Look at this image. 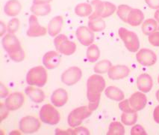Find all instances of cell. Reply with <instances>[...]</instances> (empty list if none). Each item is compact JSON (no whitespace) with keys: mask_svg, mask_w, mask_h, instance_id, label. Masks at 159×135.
Wrapping results in <instances>:
<instances>
[{"mask_svg":"<svg viewBox=\"0 0 159 135\" xmlns=\"http://www.w3.org/2000/svg\"><path fill=\"white\" fill-rule=\"evenodd\" d=\"M105 81L100 75H93L88 78L87 82V97L90 110L94 111L99 107L100 102L101 92L105 90Z\"/></svg>","mask_w":159,"mask_h":135,"instance_id":"6da1fadb","label":"cell"},{"mask_svg":"<svg viewBox=\"0 0 159 135\" xmlns=\"http://www.w3.org/2000/svg\"><path fill=\"white\" fill-rule=\"evenodd\" d=\"M2 44L5 51L8 53L11 60L16 62H20L24 60L25 53L21 47L20 41L14 34H5L2 40Z\"/></svg>","mask_w":159,"mask_h":135,"instance_id":"7a4b0ae2","label":"cell"},{"mask_svg":"<svg viewBox=\"0 0 159 135\" xmlns=\"http://www.w3.org/2000/svg\"><path fill=\"white\" fill-rule=\"evenodd\" d=\"M26 82L29 86L43 87L47 82V70L43 66L31 68L26 75Z\"/></svg>","mask_w":159,"mask_h":135,"instance_id":"3957f363","label":"cell"},{"mask_svg":"<svg viewBox=\"0 0 159 135\" xmlns=\"http://www.w3.org/2000/svg\"><path fill=\"white\" fill-rule=\"evenodd\" d=\"M40 119L43 123L50 125L58 124L61 119L59 112L55 108V106L50 104H46L40 110Z\"/></svg>","mask_w":159,"mask_h":135,"instance_id":"277c9868","label":"cell"},{"mask_svg":"<svg viewBox=\"0 0 159 135\" xmlns=\"http://www.w3.org/2000/svg\"><path fill=\"white\" fill-rule=\"evenodd\" d=\"M92 113L93 111L86 106H82L74 109L68 116V125L71 128L79 126L84 119L91 116Z\"/></svg>","mask_w":159,"mask_h":135,"instance_id":"5b68a950","label":"cell"},{"mask_svg":"<svg viewBox=\"0 0 159 135\" xmlns=\"http://www.w3.org/2000/svg\"><path fill=\"white\" fill-rule=\"evenodd\" d=\"M54 45L56 50L61 54L70 56L76 51V44L71 41L64 34H60L54 39Z\"/></svg>","mask_w":159,"mask_h":135,"instance_id":"8992f818","label":"cell"},{"mask_svg":"<svg viewBox=\"0 0 159 135\" xmlns=\"http://www.w3.org/2000/svg\"><path fill=\"white\" fill-rule=\"evenodd\" d=\"M118 33L120 38L124 42L127 50L132 53L137 52L139 50L140 41L139 38L134 32H131L125 28H120Z\"/></svg>","mask_w":159,"mask_h":135,"instance_id":"52a82bcc","label":"cell"},{"mask_svg":"<svg viewBox=\"0 0 159 135\" xmlns=\"http://www.w3.org/2000/svg\"><path fill=\"white\" fill-rule=\"evenodd\" d=\"M91 5L94 8L93 14L99 17L105 18L112 15L116 11V6L108 2L100 0H92Z\"/></svg>","mask_w":159,"mask_h":135,"instance_id":"ba28073f","label":"cell"},{"mask_svg":"<svg viewBox=\"0 0 159 135\" xmlns=\"http://www.w3.org/2000/svg\"><path fill=\"white\" fill-rule=\"evenodd\" d=\"M19 128L24 134H33L37 132L40 128V122L32 116H24L20 119Z\"/></svg>","mask_w":159,"mask_h":135,"instance_id":"9c48e42d","label":"cell"},{"mask_svg":"<svg viewBox=\"0 0 159 135\" xmlns=\"http://www.w3.org/2000/svg\"><path fill=\"white\" fill-rule=\"evenodd\" d=\"M82 77V71L76 66H72L63 72L61 75V81L66 86H73L77 84Z\"/></svg>","mask_w":159,"mask_h":135,"instance_id":"30bf717a","label":"cell"},{"mask_svg":"<svg viewBox=\"0 0 159 135\" xmlns=\"http://www.w3.org/2000/svg\"><path fill=\"white\" fill-rule=\"evenodd\" d=\"M27 36L29 37H40L44 36L47 33V29L40 26L36 15L32 14L29 17V28L27 30Z\"/></svg>","mask_w":159,"mask_h":135,"instance_id":"8fae6325","label":"cell"},{"mask_svg":"<svg viewBox=\"0 0 159 135\" xmlns=\"http://www.w3.org/2000/svg\"><path fill=\"white\" fill-rule=\"evenodd\" d=\"M25 102V98L22 92H15L10 94L5 101V106L10 111H14L21 108Z\"/></svg>","mask_w":159,"mask_h":135,"instance_id":"7c38bea8","label":"cell"},{"mask_svg":"<svg viewBox=\"0 0 159 135\" xmlns=\"http://www.w3.org/2000/svg\"><path fill=\"white\" fill-rule=\"evenodd\" d=\"M136 59L140 65L143 66H152L155 64L157 56L155 52L147 48L140 50L136 55Z\"/></svg>","mask_w":159,"mask_h":135,"instance_id":"4fadbf2b","label":"cell"},{"mask_svg":"<svg viewBox=\"0 0 159 135\" xmlns=\"http://www.w3.org/2000/svg\"><path fill=\"white\" fill-rule=\"evenodd\" d=\"M78 41L83 46H90L94 41V33L88 27H79L75 32Z\"/></svg>","mask_w":159,"mask_h":135,"instance_id":"5bb4252c","label":"cell"},{"mask_svg":"<svg viewBox=\"0 0 159 135\" xmlns=\"http://www.w3.org/2000/svg\"><path fill=\"white\" fill-rule=\"evenodd\" d=\"M130 106L135 111H140L146 107L147 102V96L142 92H136L131 95L129 99Z\"/></svg>","mask_w":159,"mask_h":135,"instance_id":"9a60e30c","label":"cell"},{"mask_svg":"<svg viewBox=\"0 0 159 135\" xmlns=\"http://www.w3.org/2000/svg\"><path fill=\"white\" fill-rule=\"evenodd\" d=\"M61 56L55 51H49L44 54L43 64L47 69L52 70L56 68L61 63Z\"/></svg>","mask_w":159,"mask_h":135,"instance_id":"2e32d148","label":"cell"},{"mask_svg":"<svg viewBox=\"0 0 159 135\" xmlns=\"http://www.w3.org/2000/svg\"><path fill=\"white\" fill-rule=\"evenodd\" d=\"M130 74V69L125 65H114L111 66L108 72L109 78L114 80H121L128 77Z\"/></svg>","mask_w":159,"mask_h":135,"instance_id":"e0dca14e","label":"cell"},{"mask_svg":"<svg viewBox=\"0 0 159 135\" xmlns=\"http://www.w3.org/2000/svg\"><path fill=\"white\" fill-rule=\"evenodd\" d=\"M68 100V94L64 89L60 88L55 90L51 96V101L56 107H61L66 104Z\"/></svg>","mask_w":159,"mask_h":135,"instance_id":"ac0fdd59","label":"cell"},{"mask_svg":"<svg viewBox=\"0 0 159 135\" xmlns=\"http://www.w3.org/2000/svg\"><path fill=\"white\" fill-rule=\"evenodd\" d=\"M153 86L152 77L147 74H142L137 79V86L140 92L143 93L149 92Z\"/></svg>","mask_w":159,"mask_h":135,"instance_id":"d6986e66","label":"cell"},{"mask_svg":"<svg viewBox=\"0 0 159 135\" xmlns=\"http://www.w3.org/2000/svg\"><path fill=\"white\" fill-rule=\"evenodd\" d=\"M25 93L33 102L40 104L45 99V94L43 91L38 88L33 87L32 86H29L25 88Z\"/></svg>","mask_w":159,"mask_h":135,"instance_id":"ffe728a7","label":"cell"},{"mask_svg":"<svg viewBox=\"0 0 159 135\" xmlns=\"http://www.w3.org/2000/svg\"><path fill=\"white\" fill-rule=\"evenodd\" d=\"M63 27V17L56 16L49 21L48 25V33L51 37H56L61 31Z\"/></svg>","mask_w":159,"mask_h":135,"instance_id":"44dd1931","label":"cell"},{"mask_svg":"<svg viewBox=\"0 0 159 135\" xmlns=\"http://www.w3.org/2000/svg\"><path fill=\"white\" fill-rule=\"evenodd\" d=\"M88 28L93 32H102L105 29V22L102 17L92 14L88 20Z\"/></svg>","mask_w":159,"mask_h":135,"instance_id":"7402d4cb","label":"cell"},{"mask_svg":"<svg viewBox=\"0 0 159 135\" xmlns=\"http://www.w3.org/2000/svg\"><path fill=\"white\" fill-rule=\"evenodd\" d=\"M22 5L18 0H9L4 7L5 14L9 17H16L21 12Z\"/></svg>","mask_w":159,"mask_h":135,"instance_id":"603a6c76","label":"cell"},{"mask_svg":"<svg viewBox=\"0 0 159 135\" xmlns=\"http://www.w3.org/2000/svg\"><path fill=\"white\" fill-rule=\"evenodd\" d=\"M144 14L141 11L137 8H132L128 17V23L132 27H138L143 21Z\"/></svg>","mask_w":159,"mask_h":135,"instance_id":"cb8c5ba5","label":"cell"},{"mask_svg":"<svg viewBox=\"0 0 159 135\" xmlns=\"http://www.w3.org/2000/svg\"><path fill=\"white\" fill-rule=\"evenodd\" d=\"M105 94L108 99L116 101H121L124 99L125 95L123 92L116 86H108L105 89Z\"/></svg>","mask_w":159,"mask_h":135,"instance_id":"d4e9b609","label":"cell"},{"mask_svg":"<svg viewBox=\"0 0 159 135\" xmlns=\"http://www.w3.org/2000/svg\"><path fill=\"white\" fill-rule=\"evenodd\" d=\"M55 134H66V135H88L90 134L89 131L84 127L79 128H71L67 129L66 131H62L56 129L55 130Z\"/></svg>","mask_w":159,"mask_h":135,"instance_id":"484cf974","label":"cell"},{"mask_svg":"<svg viewBox=\"0 0 159 135\" xmlns=\"http://www.w3.org/2000/svg\"><path fill=\"white\" fill-rule=\"evenodd\" d=\"M31 12L36 16H46L51 12V6L49 4L34 5L31 7Z\"/></svg>","mask_w":159,"mask_h":135,"instance_id":"4316f807","label":"cell"},{"mask_svg":"<svg viewBox=\"0 0 159 135\" xmlns=\"http://www.w3.org/2000/svg\"><path fill=\"white\" fill-rule=\"evenodd\" d=\"M158 29V23L154 19H148L142 24V32L146 36H149Z\"/></svg>","mask_w":159,"mask_h":135,"instance_id":"83f0119b","label":"cell"},{"mask_svg":"<svg viewBox=\"0 0 159 135\" xmlns=\"http://www.w3.org/2000/svg\"><path fill=\"white\" fill-rule=\"evenodd\" d=\"M93 8L88 3H79L75 8V14L79 17H88L91 14Z\"/></svg>","mask_w":159,"mask_h":135,"instance_id":"f1b7e54d","label":"cell"},{"mask_svg":"<svg viewBox=\"0 0 159 135\" xmlns=\"http://www.w3.org/2000/svg\"><path fill=\"white\" fill-rule=\"evenodd\" d=\"M100 56V51L96 44H91L87 50V58L90 62H95Z\"/></svg>","mask_w":159,"mask_h":135,"instance_id":"f546056e","label":"cell"},{"mask_svg":"<svg viewBox=\"0 0 159 135\" xmlns=\"http://www.w3.org/2000/svg\"><path fill=\"white\" fill-rule=\"evenodd\" d=\"M108 135H123L125 134V128L123 125L119 122H113L110 124L108 131L107 132Z\"/></svg>","mask_w":159,"mask_h":135,"instance_id":"4dcf8cb0","label":"cell"},{"mask_svg":"<svg viewBox=\"0 0 159 135\" xmlns=\"http://www.w3.org/2000/svg\"><path fill=\"white\" fill-rule=\"evenodd\" d=\"M111 66V62L110 61L105 60L100 61V62L96 64V65L93 68V70L97 74H105L108 72Z\"/></svg>","mask_w":159,"mask_h":135,"instance_id":"1f68e13d","label":"cell"},{"mask_svg":"<svg viewBox=\"0 0 159 135\" xmlns=\"http://www.w3.org/2000/svg\"><path fill=\"white\" fill-rule=\"evenodd\" d=\"M138 120V114L136 112L134 113H123L121 116V121L124 125H133L136 123Z\"/></svg>","mask_w":159,"mask_h":135,"instance_id":"d6a6232c","label":"cell"},{"mask_svg":"<svg viewBox=\"0 0 159 135\" xmlns=\"http://www.w3.org/2000/svg\"><path fill=\"white\" fill-rule=\"evenodd\" d=\"M132 8L129 7V5H120L118 7L117 11H116V14L117 16L119 17L120 19L125 23L128 22V17L129 15V13L132 11Z\"/></svg>","mask_w":159,"mask_h":135,"instance_id":"836d02e7","label":"cell"},{"mask_svg":"<svg viewBox=\"0 0 159 135\" xmlns=\"http://www.w3.org/2000/svg\"><path fill=\"white\" fill-rule=\"evenodd\" d=\"M20 28V20L17 18H12L10 21L8 22V26H7V29H8V33L14 34Z\"/></svg>","mask_w":159,"mask_h":135,"instance_id":"e575fe53","label":"cell"},{"mask_svg":"<svg viewBox=\"0 0 159 135\" xmlns=\"http://www.w3.org/2000/svg\"><path fill=\"white\" fill-rule=\"evenodd\" d=\"M119 107L123 113H134V112H136L135 110H134V109H132V107L130 106V104H129V99L123 100V101H121V102L119 104Z\"/></svg>","mask_w":159,"mask_h":135,"instance_id":"d590c367","label":"cell"},{"mask_svg":"<svg viewBox=\"0 0 159 135\" xmlns=\"http://www.w3.org/2000/svg\"><path fill=\"white\" fill-rule=\"evenodd\" d=\"M149 43L152 45L154 46V47H159V31L152 33L151 35H149V38H148Z\"/></svg>","mask_w":159,"mask_h":135,"instance_id":"8d00e7d4","label":"cell"},{"mask_svg":"<svg viewBox=\"0 0 159 135\" xmlns=\"http://www.w3.org/2000/svg\"><path fill=\"white\" fill-rule=\"evenodd\" d=\"M131 134L132 135H147L145 129L140 125H135L131 129Z\"/></svg>","mask_w":159,"mask_h":135,"instance_id":"74e56055","label":"cell"},{"mask_svg":"<svg viewBox=\"0 0 159 135\" xmlns=\"http://www.w3.org/2000/svg\"><path fill=\"white\" fill-rule=\"evenodd\" d=\"M0 117H1V122H2L5 119L8 117L9 111L8 107L5 106V103H1V108H0Z\"/></svg>","mask_w":159,"mask_h":135,"instance_id":"f35d334b","label":"cell"},{"mask_svg":"<svg viewBox=\"0 0 159 135\" xmlns=\"http://www.w3.org/2000/svg\"><path fill=\"white\" fill-rule=\"evenodd\" d=\"M146 3L149 8L152 9H159V0H145Z\"/></svg>","mask_w":159,"mask_h":135,"instance_id":"ab89813d","label":"cell"},{"mask_svg":"<svg viewBox=\"0 0 159 135\" xmlns=\"http://www.w3.org/2000/svg\"><path fill=\"white\" fill-rule=\"evenodd\" d=\"M0 86H1L0 87V97L1 99L6 98L8 95V89L5 87L3 84H0Z\"/></svg>","mask_w":159,"mask_h":135,"instance_id":"60d3db41","label":"cell"},{"mask_svg":"<svg viewBox=\"0 0 159 135\" xmlns=\"http://www.w3.org/2000/svg\"><path fill=\"white\" fill-rule=\"evenodd\" d=\"M153 118L155 121L159 124V105L155 108L154 112H153Z\"/></svg>","mask_w":159,"mask_h":135,"instance_id":"b9f144b4","label":"cell"},{"mask_svg":"<svg viewBox=\"0 0 159 135\" xmlns=\"http://www.w3.org/2000/svg\"><path fill=\"white\" fill-rule=\"evenodd\" d=\"M52 0H33V4L34 5H45L49 4Z\"/></svg>","mask_w":159,"mask_h":135,"instance_id":"7bdbcfd3","label":"cell"},{"mask_svg":"<svg viewBox=\"0 0 159 135\" xmlns=\"http://www.w3.org/2000/svg\"><path fill=\"white\" fill-rule=\"evenodd\" d=\"M0 28H1V33L0 34H1V36H3V35L6 32V31L8 32V29H7L6 25L2 21L0 22Z\"/></svg>","mask_w":159,"mask_h":135,"instance_id":"ee69618b","label":"cell"},{"mask_svg":"<svg viewBox=\"0 0 159 135\" xmlns=\"http://www.w3.org/2000/svg\"><path fill=\"white\" fill-rule=\"evenodd\" d=\"M154 17H155V20H156L158 22H159V9H157V11L155 12V14H154Z\"/></svg>","mask_w":159,"mask_h":135,"instance_id":"f6af8a7d","label":"cell"},{"mask_svg":"<svg viewBox=\"0 0 159 135\" xmlns=\"http://www.w3.org/2000/svg\"><path fill=\"white\" fill-rule=\"evenodd\" d=\"M156 99H157V100H158V101L159 102V89L156 92Z\"/></svg>","mask_w":159,"mask_h":135,"instance_id":"bcb514c9","label":"cell"},{"mask_svg":"<svg viewBox=\"0 0 159 135\" xmlns=\"http://www.w3.org/2000/svg\"><path fill=\"white\" fill-rule=\"evenodd\" d=\"M158 84H159V76H158Z\"/></svg>","mask_w":159,"mask_h":135,"instance_id":"7dc6e473","label":"cell"},{"mask_svg":"<svg viewBox=\"0 0 159 135\" xmlns=\"http://www.w3.org/2000/svg\"><path fill=\"white\" fill-rule=\"evenodd\" d=\"M158 31H159V27H158Z\"/></svg>","mask_w":159,"mask_h":135,"instance_id":"c3c4849f","label":"cell"}]
</instances>
